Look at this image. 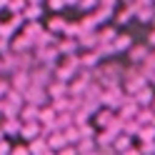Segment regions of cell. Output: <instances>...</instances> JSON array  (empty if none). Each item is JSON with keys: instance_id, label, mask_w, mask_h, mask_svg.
Instances as JSON below:
<instances>
[{"instance_id": "obj_38", "label": "cell", "mask_w": 155, "mask_h": 155, "mask_svg": "<svg viewBox=\"0 0 155 155\" xmlns=\"http://www.w3.org/2000/svg\"><path fill=\"white\" fill-rule=\"evenodd\" d=\"M8 5V0H0V8H5Z\"/></svg>"}, {"instance_id": "obj_15", "label": "cell", "mask_w": 155, "mask_h": 155, "mask_svg": "<svg viewBox=\"0 0 155 155\" xmlns=\"http://www.w3.org/2000/svg\"><path fill=\"white\" fill-rule=\"evenodd\" d=\"M28 153H50V148H48V140L43 138V135L33 138L30 145H28Z\"/></svg>"}, {"instance_id": "obj_25", "label": "cell", "mask_w": 155, "mask_h": 155, "mask_svg": "<svg viewBox=\"0 0 155 155\" xmlns=\"http://www.w3.org/2000/svg\"><path fill=\"white\" fill-rule=\"evenodd\" d=\"M115 35H118L115 28H103V30H98V43H113Z\"/></svg>"}, {"instance_id": "obj_16", "label": "cell", "mask_w": 155, "mask_h": 155, "mask_svg": "<svg viewBox=\"0 0 155 155\" xmlns=\"http://www.w3.org/2000/svg\"><path fill=\"white\" fill-rule=\"evenodd\" d=\"M98 63H100V55L95 53L93 48H90L88 53H83V55H80V68H95Z\"/></svg>"}, {"instance_id": "obj_5", "label": "cell", "mask_w": 155, "mask_h": 155, "mask_svg": "<svg viewBox=\"0 0 155 155\" xmlns=\"http://www.w3.org/2000/svg\"><path fill=\"white\" fill-rule=\"evenodd\" d=\"M28 85H30V73L28 70H13V78H10V88H15V90H25Z\"/></svg>"}, {"instance_id": "obj_24", "label": "cell", "mask_w": 155, "mask_h": 155, "mask_svg": "<svg viewBox=\"0 0 155 155\" xmlns=\"http://www.w3.org/2000/svg\"><path fill=\"white\" fill-rule=\"evenodd\" d=\"M53 100V110L60 113V110H70V98L68 95H60V98H50Z\"/></svg>"}, {"instance_id": "obj_29", "label": "cell", "mask_w": 155, "mask_h": 155, "mask_svg": "<svg viewBox=\"0 0 155 155\" xmlns=\"http://www.w3.org/2000/svg\"><path fill=\"white\" fill-rule=\"evenodd\" d=\"M25 5H28V0H8V8H10V13H20Z\"/></svg>"}, {"instance_id": "obj_6", "label": "cell", "mask_w": 155, "mask_h": 155, "mask_svg": "<svg viewBox=\"0 0 155 155\" xmlns=\"http://www.w3.org/2000/svg\"><path fill=\"white\" fill-rule=\"evenodd\" d=\"M153 95H155L153 85L145 83V85H140V88L133 93V98H135V103H138V105H150V103H153Z\"/></svg>"}, {"instance_id": "obj_27", "label": "cell", "mask_w": 155, "mask_h": 155, "mask_svg": "<svg viewBox=\"0 0 155 155\" xmlns=\"http://www.w3.org/2000/svg\"><path fill=\"white\" fill-rule=\"evenodd\" d=\"M65 18H60V15H55L53 18V20L50 23H48V30H50V33H63V28H65Z\"/></svg>"}, {"instance_id": "obj_13", "label": "cell", "mask_w": 155, "mask_h": 155, "mask_svg": "<svg viewBox=\"0 0 155 155\" xmlns=\"http://www.w3.org/2000/svg\"><path fill=\"white\" fill-rule=\"evenodd\" d=\"M0 128H3L5 135H13V138H18V133H20V118H5Z\"/></svg>"}, {"instance_id": "obj_40", "label": "cell", "mask_w": 155, "mask_h": 155, "mask_svg": "<svg viewBox=\"0 0 155 155\" xmlns=\"http://www.w3.org/2000/svg\"><path fill=\"white\" fill-rule=\"evenodd\" d=\"M3 138H5V133H3V128H0V140H3Z\"/></svg>"}, {"instance_id": "obj_22", "label": "cell", "mask_w": 155, "mask_h": 155, "mask_svg": "<svg viewBox=\"0 0 155 155\" xmlns=\"http://www.w3.org/2000/svg\"><path fill=\"white\" fill-rule=\"evenodd\" d=\"M63 135H65V140H68V143H78V140L83 138L78 125H68V128H63Z\"/></svg>"}, {"instance_id": "obj_35", "label": "cell", "mask_w": 155, "mask_h": 155, "mask_svg": "<svg viewBox=\"0 0 155 155\" xmlns=\"http://www.w3.org/2000/svg\"><path fill=\"white\" fill-rule=\"evenodd\" d=\"M148 45H150V48H155V30H153V33H150V38H148Z\"/></svg>"}, {"instance_id": "obj_33", "label": "cell", "mask_w": 155, "mask_h": 155, "mask_svg": "<svg viewBox=\"0 0 155 155\" xmlns=\"http://www.w3.org/2000/svg\"><path fill=\"white\" fill-rule=\"evenodd\" d=\"M0 153H10V143H8L5 138L0 140Z\"/></svg>"}, {"instance_id": "obj_28", "label": "cell", "mask_w": 155, "mask_h": 155, "mask_svg": "<svg viewBox=\"0 0 155 155\" xmlns=\"http://www.w3.org/2000/svg\"><path fill=\"white\" fill-rule=\"evenodd\" d=\"M95 28H98V23H95L93 15H85L80 20V30H95Z\"/></svg>"}, {"instance_id": "obj_26", "label": "cell", "mask_w": 155, "mask_h": 155, "mask_svg": "<svg viewBox=\"0 0 155 155\" xmlns=\"http://www.w3.org/2000/svg\"><path fill=\"white\" fill-rule=\"evenodd\" d=\"M40 30H43V25L38 23V20H28V25L23 23V33H25V35H30V38H35Z\"/></svg>"}, {"instance_id": "obj_32", "label": "cell", "mask_w": 155, "mask_h": 155, "mask_svg": "<svg viewBox=\"0 0 155 155\" xmlns=\"http://www.w3.org/2000/svg\"><path fill=\"white\" fill-rule=\"evenodd\" d=\"M48 5H50L53 10H63V8H65V0H48Z\"/></svg>"}, {"instance_id": "obj_31", "label": "cell", "mask_w": 155, "mask_h": 155, "mask_svg": "<svg viewBox=\"0 0 155 155\" xmlns=\"http://www.w3.org/2000/svg\"><path fill=\"white\" fill-rule=\"evenodd\" d=\"M8 50H10V38H3V35H0V55L8 53Z\"/></svg>"}, {"instance_id": "obj_23", "label": "cell", "mask_w": 155, "mask_h": 155, "mask_svg": "<svg viewBox=\"0 0 155 155\" xmlns=\"http://www.w3.org/2000/svg\"><path fill=\"white\" fill-rule=\"evenodd\" d=\"M110 15H113V8H105V5H98V10L93 13V18H95V23H105V20H110Z\"/></svg>"}, {"instance_id": "obj_20", "label": "cell", "mask_w": 155, "mask_h": 155, "mask_svg": "<svg viewBox=\"0 0 155 155\" xmlns=\"http://www.w3.org/2000/svg\"><path fill=\"white\" fill-rule=\"evenodd\" d=\"M138 130H140V123L135 120V118H125V120H123V133H125V135L135 138V135H138Z\"/></svg>"}, {"instance_id": "obj_9", "label": "cell", "mask_w": 155, "mask_h": 155, "mask_svg": "<svg viewBox=\"0 0 155 155\" xmlns=\"http://www.w3.org/2000/svg\"><path fill=\"white\" fill-rule=\"evenodd\" d=\"M55 48H58V53L60 55H70V53H78V38H63V40H55Z\"/></svg>"}, {"instance_id": "obj_7", "label": "cell", "mask_w": 155, "mask_h": 155, "mask_svg": "<svg viewBox=\"0 0 155 155\" xmlns=\"http://www.w3.org/2000/svg\"><path fill=\"white\" fill-rule=\"evenodd\" d=\"M45 93H48V98H60V95H68V83L65 80H53L45 85Z\"/></svg>"}, {"instance_id": "obj_11", "label": "cell", "mask_w": 155, "mask_h": 155, "mask_svg": "<svg viewBox=\"0 0 155 155\" xmlns=\"http://www.w3.org/2000/svg\"><path fill=\"white\" fill-rule=\"evenodd\" d=\"M135 18L140 23H153L155 20V5H140L135 8Z\"/></svg>"}, {"instance_id": "obj_4", "label": "cell", "mask_w": 155, "mask_h": 155, "mask_svg": "<svg viewBox=\"0 0 155 155\" xmlns=\"http://www.w3.org/2000/svg\"><path fill=\"white\" fill-rule=\"evenodd\" d=\"M40 135V123L38 120H30V123H20V133H18V138L23 140H33Z\"/></svg>"}, {"instance_id": "obj_14", "label": "cell", "mask_w": 155, "mask_h": 155, "mask_svg": "<svg viewBox=\"0 0 155 155\" xmlns=\"http://www.w3.org/2000/svg\"><path fill=\"white\" fill-rule=\"evenodd\" d=\"M133 15H135V5L130 3V5H125L123 10H118V15H115V23H118V25H128V23L133 20Z\"/></svg>"}, {"instance_id": "obj_12", "label": "cell", "mask_w": 155, "mask_h": 155, "mask_svg": "<svg viewBox=\"0 0 155 155\" xmlns=\"http://www.w3.org/2000/svg\"><path fill=\"white\" fill-rule=\"evenodd\" d=\"M18 118H20V123H30V120H38V105H30V103H25V108L20 105V110H18Z\"/></svg>"}, {"instance_id": "obj_37", "label": "cell", "mask_w": 155, "mask_h": 155, "mask_svg": "<svg viewBox=\"0 0 155 155\" xmlns=\"http://www.w3.org/2000/svg\"><path fill=\"white\" fill-rule=\"evenodd\" d=\"M120 3H123V5H130V3H133V0H120Z\"/></svg>"}, {"instance_id": "obj_17", "label": "cell", "mask_w": 155, "mask_h": 155, "mask_svg": "<svg viewBox=\"0 0 155 155\" xmlns=\"http://www.w3.org/2000/svg\"><path fill=\"white\" fill-rule=\"evenodd\" d=\"M130 45H133V38H130L128 33H123V35H115V38H113V48H115V53L128 50Z\"/></svg>"}, {"instance_id": "obj_18", "label": "cell", "mask_w": 155, "mask_h": 155, "mask_svg": "<svg viewBox=\"0 0 155 155\" xmlns=\"http://www.w3.org/2000/svg\"><path fill=\"white\" fill-rule=\"evenodd\" d=\"M0 100H5V103H10V105H18V108H20V105H25L23 93H20V90H15V88H10V90H8Z\"/></svg>"}, {"instance_id": "obj_36", "label": "cell", "mask_w": 155, "mask_h": 155, "mask_svg": "<svg viewBox=\"0 0 155 155\" xmlns=\"http://www.w3.org/2000/svg\"><path fill=\"white\" fill-rule=\"evenodd\" d=\"M28 3H30V5H43L45 0H28Z\"/></svg>"}, {"instance_id": "obj_10", "label": "cell", "mask_w": 155, "mask_h": 155, "mask_svg": "<svg viewBox=\"0 0 155 155\" xmlns=\"http://www.w3.org/2000/svg\"><path fill=\"white\" fill-rule=\"evenodd\" d=\"M93 115H95V118H93L95 128H105V125L113 120V115H115V113H113V108H108V105H105V108H98Z\"/></svg>"}, {"instance_id": "obj_3", "label": "cell", "mask_w": 155, "mask_h": 155, "mask_svg": "<svg viewBox=\"0 0 155 155\" xmlns=\"http://www.w3.org/2000/svg\"><path fill=\"white\" fill-rule=\"evenodd\" d=\"M30 48H35L30 35H25V33H15V38H10V50L23 53V50H30Z\"/></svg>"}, {"instance_id": "obj_34", "label": "cell", "mask_w": 155, "mask_h": 155, "mask_svg": "<svg viewBox=\"0 0 155 155\" xmlns=\"http://www.w3.org/2000/svg\"><path fill=\"white\" fill-rule=\"evenodd\" d=\"M10 153H28V145H15V148H10Z\"/></svg>"}, {"instance_id": "obj_19", "label": "cell", "mask_w": 155, "mask_h": 155, "mask_svg": "<svg viewBox=\"0 0 155 155\" xmlns=\"http://www.w3.org/2000/svg\"><path fill=\"white\" fill-rule=\"evenodd\" d=\"M20 13H23L25 20H38V18H40V13H43V5H30V3H28Z\"/></svg>"}, {"instance_id": "obj_30", "label": "cell", "mask_w": 155, "mask_h": 155, "mask_svg": "<svg viewBox=\"0 0 155 155\" xmlns=\"http://www.w3.org/2000/svg\"><path fill=\"white\" fill-rule=\"evenodd\" d=\"M140 150L153 153V150H155V140H140Z\"/></svg>"}, {"instance_id": "obj_2", "label": "cell", "mask_w": 155, "mask_h": 155, "mask_svg": "<svg viewBox=\"0 0 155 155\" xmlns=\"http://www.w3.org/2000/svg\"><path fill=\"white\" fill-rule=\"evenodd\" d=\"M28 73H30V85H40V88H45V85L53 80V75H50L53 70H50V68H45V65H38V68L33 65Z\"/></svg>"}, {"instance_id": "obj_1", "label": "cell", "mask_w": 155, "mask_h": 155, "mask_svg": "<svg viewBox=\"0 0 155 155\" xmlns=\"http://www.w3.org/2000/svg\"><path fill=\"white\" fill-rule=\"evenodd\" d=\"M23 100L40 108V105L48 103V93H45V88H40V85H28V88L23 90Z\"/></svg>"}, {"instance_id": "obj_39", "label": "cell", "mask_w": 155, "mask_h": 155, "mask_svg": "<svg viewBox=\"0 0 155 155\" xmlns=\"http://www.w3.org/2000/svg\"><path fill=\"white\" fill-rule=\"evenodd\" d=\"M150 108H153V110H155V95H153V103H150Z\"/></svg>"}, {"instance_id": "obj_8", "label": "cell", "mask_w": 155, "mask_h": 155, "mask_svg": "<svg viewBox=\"0 0 155 155\" xmlns=\"http://www.w3.org/2000/svg\"><path fill=\"white\" fill-rule=\"evenodd\" d=\"M128 55H130V63H138L140 65L145 58L150 55V45L148 43H145V45H130L128 48Z\"/></svg>"}, {"instance_id": "obj_21", "label": "cell", "mask_w": 155, "mask_h": 155, "mask_svg": "<svg viewBox=\"0 0 155 155\" xmlns=\"http://www.w3.org/2000/svg\"><path fill=\"white\" fill-rule=\"evenodd\" d=\"M135 138H140V140H155V125H153V123L140 125V130H138Z\"/></svg>"}]
</instances>
